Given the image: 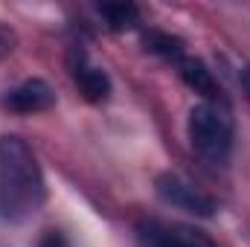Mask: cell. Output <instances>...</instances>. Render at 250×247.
Segmentation results:
<instances>
[{
	"label": "cell",
	"instance_id": "6da1fadb",
	"mask_svg": "<svg viewBox=\"0 0 250 247\" xmlns=\"http://www.w3.org/2000/svg\"><path fill=\"white\" fill-rule=\"evenodd\" d=\"M47 198L41 166L21 137H0V218L21 221Z\"/></svg>",
	"mask_w": 250,
	"mask_h": 247
},
{
	"label": "cell",
	"instance_id": "7a4b0ae2",
	"mask_svg": "<svg viewBox=\"0 0 250 247\" xmlns=\"http://www.w3.org/2000/svg\"><path fill=\"white\" fill-rule=\"evenodd\" d=\"M189 143L207 163H224L233 148V117L215 102H201L189 114Z\"/></svg>",
	"mask_w": 250,
	"mask_h": 247
},
{
	"label": "cell",
	"instance_id": "3957f363",
	"mask_svg": "<svg viewBox=\"0 0 250 247\" xmlns=\"http://www.w3.org/2000/svg\"><path fill=\"white\" fill-rule=\"evenodd\" d=\"M154 186H157V195H160L166 204H172L175 209L192 212V215H198V218H209V215L218 209L215 201H212L207 192H201L198 186H192L187 178H181V175H175V172L160 175Z\"/></svg>",
	"mask_w": 250,
	"mask_h": 247
},
{
	"label": "cell",
	"instance_id": "277c9868",
	"mask_svg": "<svg viewBox=\"0 0 250 247\" xmlns=\"http://www.w3.org/2000/svg\"><path fill=\"white\" fill-rule=\"evenodd\" d=\"M137 239L143 247H215L204 233L184 227V224H166L157 218H146L137 224Z\"/></svg>",
	"mask_w": 250,
	"mask_h": 247
},
{
	"label": "cell",
	"instance_id": "5b68a950",
	"mask_svg": "<svg viewBox=\"0 0 250 247\" xmlns=\"http://www.w3.org/2000/svg\"><path fill=\"white\" fill-rule=\"evenodd\" d=\"M6 105L18 114H35V111H47L56 105V93L44 79H26L23 84H18L15 90L6 93Z\"/></svg>",
	"mask_w": 250,
	"mask_h": 247
},
{
	"label": "cell",
	"instance_id": "8992f818",
	"mask_svg": "<svg viewBox=\"0 0 250 247\" xmlns=\"http://www.w3.org/2000/svg\"><path fill=\"white\" fill-rule=\"evenodd\" d=\"M178 73H181V79L187 82L195 93H201V96H207V99H215V96L221 93V90H218V82H215V76H212V70L201 62V59L184 56V59L178 62Z\"/></svg>",
	"mask_w": 250,
	"mask_h": 247
},
{
	"label": "cell",
	"instance_id": "52a82bcc",
	"mask_svg": "<svg viewBox=\"0 0 250 247\" xmlns=\"http://www.w3.org/2000/svg\"><path fill=\"white\" fill-rule=\"evenodd\" d=\"M73 79H76V84H79V90L84 93L87 102H105L111 96V79H108V73L99 70V67H93V64L79 62L73 67Z\"/></svg>",
	"mask_w": 250,
	"mask_h": 247
},
{
	"label": "cell",
	"instance_id": "ba28073f",
	"mask_svg": "<svg viewBox=\"0 0 250 247\" xmlns=\"http://www.w3.org/2000/svg\"><path fill=\"white\" fill-rule=\"evenodd\" d=\"M143 44L148 53L160 56V59H169V62H181L184 59V41L172 32H163V29H148L143 35Z\"/></svg>",
	"mask_w": 250,
	"mask_h": 247
},
{
	"label": "cell",
	"instance_id": "9c48e42d",
	"mask_svg": "<svg viewBox=\"0 0 250 247\" xmlns=\"http://www.w3.org/2000/svg\"><path fill=\"white\" fill-rule=\"evenodd\" d=\"M99 15L105 21L108 29L114 32H123V29H134L140 23V9L134 3H102L99 6Z\"/></svg>",
	"mask_w": 250,
	"mask_h": 247
},
{
	"label": "cell",
	"instance_id": "30bf717a",
	"mask_svg": "<svg viewBox=\"0 0 250 247\" xmlns=\"http://www.w3.org/2000/svg\"><path fill=\"white\" fill-rule=\"evenodd\" d=\"M12 47H15V32H12L9 26H3V23H0V59H3V56H9V53H12Z\"/></svg>",
	"mask_w": 250,
	"mask_h": 247
},
{
	"label": "cell",
	"instance_id": "8fae6325",
	"mask_svg": "<svg viewBox=\"0 0 250 247\" xmlns=\"http://www.w3.org/2000/svg\"><path fill=\"white\" fill-rule=\"evenodd\" d=\"M41 247H67V239H64L59 230H50V233L41 239Z\"/></svg>",
	"mask_w": 250,
	"mask_h": 247
},
{
	"label": "cell",
	"instance_id": "7c38bea8",
	"mask_svg": "<svg viewBox=\"0 0 250 247\" xmlns=\"http://www.w3.org/2000/svg\"><path fill=\"white\" fill-rule=\"evenodd\" d=\"M242 87H245V93L250 96V67H245V70H242Z\"/></svg>",
	"mask_w": 250,
	"mask_h": 247
}]
</instances>
